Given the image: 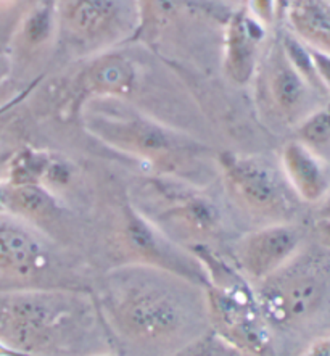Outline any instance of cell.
Listing matches in <instances>:
<instances>
[{
	"label": "cell",
	"mask_w": 330,
	"mask_h": 356,
	"mask_svg": "<svg viewBox=\"0 0 330 356\" xmlns=\"http://www.w3.org/2000/svg\"><path fill=\"white\" fill-rule=\"evenodd\" d=\"M309 88L311 84L288 62L286 54H282L271 73V92L279 108L287 115H298L306 106Z\"/></svg>",
	"instance_id": "obj_11"
},
{
	"label": "cell",
	"mask_w": 330,
	"mask_h": 356,
	"mask_svg": "<svg viewBox=\"0 0 330 356\" xmlns=\"http://www.w3.org/2000/svg\"><path fill=\"white\" fill-rule=\"evenodd\" d=\"M126 242H128L132 252L149 259L151 264H156V266H161L176 274L179 273L181 276L190 279V281L200 279V271L192 268V264L187 263L184 258H179V255L172 253L170 247H166L160 241L158 236L151 231L150 226L142 218H137L134 215L128 218Z\"/></svg>",
	"instance_id": "obj_8"
},
{
	"label": "cell",
	"mask_w": 330,
	"mask_h": 356,
	"mask_svg": "<svg viewBox=\"0 0 330 356\" xmlns=\"http://www.w3.org/2000/svg\"><path fill=\"white\" fill-rule=\"evenodd\" d=\"M243 293L242 287L238 291L231 286L211 289V308L222 339L240 352L260 355L267 347V334L247 303L248 297H238Z\"/></svg>",
	"instance_id": "obj_3"
},
{
	"label": "cell",
	"mask_w": 330,
	"mask_h": 356,
	"mask_svg": "<svg viewBox=\"0 0 330 356\" xmlns=\"http://www.w3.org/2000/svg\"><path fill=\"white\" fill-rule=\"evenodd\" d=\"M190 356H243L238 348L222 337H211L203 342Z\"/></svg>",
	"instance_id": "obj_18"
},
{
	"label": "cell",
	"mask_w": 330,
	"mask_h": 356,
	"mask_svg": "<svg viewBox=\"0 0 330 356\" xmlns=\"http://www.w3.org/2000/svg\"><path fill=\"white\" fill-rule=\"evenodd\" d=\"M317 226L330 238V218H321V221H319Z\"/></svg>",
	"instance_id": "obj_24"
},
{
	"label": "cell",
	"mask_w": 330,
	"mask_h": 356,
	"mask_svg": "<svg viewBox=\"0 0 330 356\" xmlns=\"http://www.w3.org/2000/svg\"><path fill=\"white\" fill-rule=\"evenodd\" d=\"M50 31V10L39 8L38 12L33 13L26 24V38L33 42H40L47 38Z\"/></svg>",
	"instance_id": "obj_19"
},
{
	"label": "cell",
	"mask_w": 330,
	"mask_h": 356,
	"mask_svg": "<svg viewBox=\"0 0 330 356\" xmlns=\"http://www.w3.org/2000/svg\"><path fill=\"white\" fill-rule=\"evenodd\" d=\"M116 323L132 339L155 342L172 337L185 323V308L166 289L155 286L131 287L115 300Z\"/></svg>",
	"instance_id": "obj_2"
},
{
	"label": "cell",
	"mask_w": 330,
	"mask_h": 356,
	"mask_svg": "<svg viewBox=\"0 0 330 356\" xmlns=\"http://www.w3.org/2000/svg\"><path fill=\"white\" fill-rule=\"evenodd\" d=\"M321 297L322 289L316 279L299 276L267 289L264 292V307L274 321H299L317 308Z\"/></svg>",
	"instance_id": "obj_7"
},
{
	"label": "cell",
	"mask_w": 330,
	"mask_h": 356,
	"mask_svg": "<svg viewBox=\"0 0 330 356\" xmlns=\"http://www.w3.org/2000/svg\"><path fill=\"white\" fill-rule=\"evenodd\" d=\"M5 210V205H3V189L0 187V213Z\"/></svg>",
	"instance_id": "obj_26"
},
{
	"label": "cell",
	"mask_w": 330,
	"mask_h": 356,
	"mask_svg": "<svg viewBox=\"0 0 330 356\" xmlns=\"http://www.w3.org/2000/svg\"><path fill=\"white\" fill-rule=\"evenodd\" d=\"M115 15L111 0H68L66 19L76 33L94 35L108 26Z\"/></svg>",
	"instance_id": "obj_13"
},
{
	"label": "cell",
	"mask_w": 330,
	"mask_h": 356,
	"mask_svg": "<svg viewBox=\"0 0 330 356\" xmlns=\"http://www.w3.org/2000/svg\"><path fill=\"white\" fill-rule=\"evenodd\" d=\"M287 179L306 202H319L330 191V168L303 142H290L282 154Z\"/></svg>",
	"instance_id": "obj_6"
},
{
	"label": "cell",
	"mask_w": 330,
	"mask_h": 356,
	"mask_svg": "<svg viewBox=\"0 0 330 356\" xmlns=\"http://www.w3.org/2000/svg\"><path fill=\"white\" fill-rule=\"evenodd\" d=\"M319 215H321V218H330V197L324 200L321 210H319Z\"/></svg>",
	"instance_id": "obj_25"
},
{
	"label": "cell",
	"mask_w": 330,
	"mask_h": 356,
	"mask_svg": "<svg viewBox=\"0 0 330 356\" xmlns=\"http://www.w3.org/2000/svg\"><path fill=\"white\" fill-rule=\"evenodd\" d=\"M255 34L251 31L250 22L237 23L232 28L229 39V65L232 74L240 81H245L250 74L253 60V40Z\"/></svg>",
	"instance_id": "obj_16"
},
{
	"label": "cell",
	"mask_w": 330,
	"mask_h": 356,
	"mask_svg": "<svg viewBox=\"0 0 330 356\" xmlns=\"http://www.w3.org/2000/svg\"><path fill=\"white\" fill-rule=\"evenodd\" d=\"M154 5L156 8V12L163 15V17H167L176 10L177 2L176 0H154Z\"/></svg>",
	"instance_id": "obj_21"
},
{
	"label": "cell",
	"mask_w": 330,
	"mask_h": 356,
	"mask_svg": "<svg viewBox=\"0 0 330 356\" xmlns=\"http://www.w3.org/2000/svg\"><path fill=\"white\" fill-rule=\"evenodd\" d=\"M227 179L243 203L258 211H276L283 205V187L276 172L266 163L240 156H222Z\"/></svg>",
	"instance_id": "obj_4"
},
{
	"label": "cell",
	"mask_w": 330,
	"mask_h": 356,
	"mask_svg": "<svg viewBox=\"0 0 330 356\" xmlns=\"http://www.w3.org/2000/svg\"><path fill=\"white\" fill-rule=\"evenodd\" d=\"M3 205L15 215L42 218L53 211L55 202L38 184H13L3 189Z\"/></svg>",
	"instance_id": "obj_15"
},
{
	"label": "cell",
	"mask_w": 330,
	"mask_h": 356,
	"mask_svg": "<svg viewBox=\"0 0 330 356\" xmlns=\"http://www.w3.org/2000/svg\"><path fill=\"white\" fill-rule=\"evenodd\" d=\"M45 259L39 242L18 227L0 226V271L29 277L40 271Z\"/></svg>",
	"instance_id": "obj_9"
},
{
	"label": "cell",
	"mask_w": 330,
	"mask_h": 356,
	"mask_svg": "<svg viewBox=\"0 0 330 356\" xmlns=\"http://www.w3.org/2000/svg\"><path fill=\"white\" fill-rule=\"evenodd\" d=\"M101 134L111 142L121 144L140 154H161L170 152L176 145L174 137L160 126L150 121L132 120V121H113V124H101Z\"/></svg>",
	"instance_id": "obj_10"
},
{
	"label": "cell",
	"mask_w": 330,
	"mask_h": 356,
	"mask_svg": "<svg viewBox=\"0 0 330 356\" xmlns=\"http://www.w3.org/2000/svg\"><path fill=\"white\" fill-rule=\"evenodd\" d=\"M0 356H42L39 353H28V352H19V350L10 348L7 345L0 343Z\"/></svg>",
	"instance_id": "obj_23"
},
{
	"label": "cell",
	"mask_w": 330,
	"mask_h": 356,
	"mask_svg": "<svg viewBox=\"0 0 330 356\" xmlns=\"http://www.w3.org/2000/svg\"><path fill=\"white\" fill-rule=\"evenodd\" d=\"M306 356H330V339L316 345Z\"/></svg>",
	"instance_id": "obj_22"
},
{
	"label": "cell",
	"mask_w": 330,
	"mask_h": 356,
	"mask_svg": "<svg viewBox=\"0 0 330 356\" xmlns=\"http://www.w3.org/2000/svg\"><path fill=\"white\" fill-rule=\"evenodd\" d=\"M327 2H329V3H330V0H327Z\"/></svg>",
	"instance_id": "obj_27"
},
{
	"label": "cell",
	"mask_w": 330,
	"mask_h": 356,
	"mask_svg": "<svg viewBox=\"0 0 330 356\" xmlns=\"http://www.w3.org/2000/svg\"><path fill=\"white\" fill-rule=\"evenodd\" d=\"M88 88L106 94L128 92L134 81L131 63L121 57H105L95 62L85 74Z\"/></svg>",
	"instance_id": "obj_14"
},
{
	"label": "cell",
	"mask_w": 330,
	"mask_h": 356,
	"mask_svg": "<svg viewBox=\"0 0 330 356\" xmlns=\"http://www.w3.org/2000/svg\"><path fill=\"white\" fill-rule=\"evenodd\" d=\"M78 303L68 295L49 292L0 293V343L38 353L62 327L76 319Z\"/></svg>",
	"instance_id": "obj_1"
},
{
	"label": "cell",
	"mask_w": 330,
	"mask_h": 356,
	"mask_svg": "<svg viewBox=\"0 0 330 356\" xmlns=\"http://www.w3.org/2000/svg\"><path fill=\"white\" fill-rule=\"evenodd\" d=\"M299 142L308 145L309 149H316L330 144V104L321 106L313 113H309L298 129Z\"/></svg>",
	"instance_id": "obj_17"
},
{
	"label": "cell",
	"mask_w": 330,
	"mask_h": 356,
	"mask_svg": "<svg viewBox=\"0 0 330 356\" xmlns=\"http://www.w3.org/2000/svg\"><path fill=\"white\" fill-rule=\"evenodd\" d=\"M292 22L308 47L330 55V3L327 0H299L292 13Z\"/></svg>",
	"instance_id": "obj_12"
},
{
	"label": "cell",
	"mask_w": 330,
	"mask_h": 356,
	"mask_svg": "<svg viewBox=\"0 0 330 356\" xmlns=\"http://www.w3.org/2000/svg\"><path fill=\"white\" fill-rule=\"evenodd\" d=\"M309 52H311L314 70H316V74L319 81H321L322 88L330 90V55L311 47H309Z\"/></svg>",
	"instance_id": "obj_20"
},
{
	"label": "cell",
	"mask_w": 330,
	"mask_h": 356,
	"mask_svg": "<svg viewBox=\"0 0 330 356\" xmlns=\"http://www.w3.org/2000/svg\"><path fill=\"white\" fill-rule=\"evenodd\" d=\"M299 236L292 226H271L251 234L242 247V266L253 279H266L281 269L298 248Z\"/></svg>",
	"instance_id": "obj_5"
}]
</instances>
